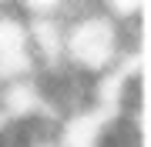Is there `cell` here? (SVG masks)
<instances>
[{"label":"cell","instance_id":"1","mask_svg":"<svg viewBox=\"0 0 151 147\" xmlns=\"http://www.w3.org/2000/svg\"><path fill=\"white\" fill-rule=\"evenodd\" d=\"M131 50L128 30L108 20L101 4H70V17L64 23V67L84 80H101L114 74L128 60Z\"/></svg>","mask_w":151,"mask_h":147}]
</instances>
